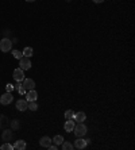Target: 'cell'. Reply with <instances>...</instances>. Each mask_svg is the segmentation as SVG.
<instances>
[{
    "label": "cell",
    "mask_w": 135,
    "mask_h": 150,
    "mask_svg": "<svg viewBox=\"0 0 135 150\" xmlns=\"http://www.w3.org/2000/svg\"><path fill=\"white\" fill-rule=\"evenodd\" d=\"M12 41H11L10 38H3L1 41H0V50L3 53H8L11 52V49H12Z\"/></svg>",
    "instance_id": "obj_1"
},
{
    "label": "cell",
    "mask_w": 135,
    "mask_h": 150,
    "mask_svg": "<svg viewBox=\"0 0 135 150\" xmlns=\"http://www.w3.org/2000/svg\"><path fill=\"white\" fill-rule=\"evenodd\" d=\"M47 149H50V150H58V146H57V145H52V143H50Z\"/></svg>",
    "instance_id": "obj_26"
},
{
    "label": "cell",
    "mask_w": 135,
    "mask_h": 150,
    "mask_svg": "<svg viewBox=\"0 0 135 150\" xmlns=\"http://www.w3.org/2000/svg\"><path fill=\"white\" fill-rule=\"evenodd\" d=\"M0 149L1 150H14V145H11L10 142H5L4 145L0 146Z\"/></svg>",
    "instance_id": "obj_19"
},
{
    "label": "cell",
    "mask_w": 135,
    "mask_h": 150,
    "mask_svg": "<svg viewBox=\"0 0 135 150\" xmlns=\"http://www.w3.org/2000/svg\"><path fill=\"white\" fill-rule=\"evenodd\" d=\"M19 127H21L19 120H12V122H11V129H12V130H18Z\"/></svg>",
    "instance_id": "obj_22"
},
{
    "label": "cell",
    "mask_w": 135,
    "mask_h": 150,
    "mask_svg": "<svg viewBox=\"0 0 135 150\" xmlns=\"http://www.w3.org/2000/svg\"><path fill=\"white\" fill-rule=\"evenodd\" d=\"M27 110L36 111V110H38V104H36V100H35V102H28V108H27Z\"/></svg>",
    "instance_id": "obj_20"
},
{
    "label": "cell",
    "mask_w": 135,
    "mask_h": 150,
    "mask_svg": "<svg viewBox=\"0 0 135 150\" xmlns=\"http://www.w3.org/2000/svg\"><path fill=\"white\" fill-rule=\"evenodd\" d=\"M74 126H76L74 119H68L66 122H65V124H64V129H65V131H68V133H72L73 129H74Z\"/></svg>",
    "instance_id": "obj_12"
},
{
    "label": "cell",
    "mask_w": 135,
    "mask_h": 150,
    "mask_svg": "<svg viewBox=\"0 0 135 150\" xmlns=\"http://www.w3.org/2000/svg\"><path fill=\"white\" fill-rule=\"evenodd\" d=\"M32 53H34V50H32V47H24V50H23V52H22V54H23V56H24V57H28V58H31Z\"/></svg>",
    "instance_id": "obj_17"
},
{
    "label": "cell",
    "mask_w": 135,
    "mask_h": 150,
    "mask_svg": "<svg viewBox=\"0 0 135 150\" xmlns=\"http://www.w3.org/2000/svg\"><path fill=\"white\" fill-rule=\"evenodd\" d=\"M104 0H93V3H96V4H100V3H103Z\"/></svg>",
    "instance_id": "obj_27"
},
{
    "label": "cell",
    "mask_w": 135,
    "mask_h": 150,
    "mask_svg": "<svg viewBox=\"0 0 135 150\" xmlns=\"http://www.w3.org/2000/svg\"><path fill=\"white\" fill-rule=\"evenodd\" d=\"M73 116H74V111L73 110H68L65 112V118L66 119H73Z\"/></svg>",
    "instance_id": "obj_23"
},
{
    "label": "cell",
    "mask_w": 135,
    "mask_h": 150,
    "mask_svg": "<svg viewBox=\"0 0 135 150\" xmlns=\"http://www.w3.org/2000/svg\"><path fill=\"white\" fill-rule=\"evenodd\" d=\"M73 119H74V122H77V123H84L85 119H87V115H85L84 111H78V112H74Z\"/></svg>",
    "instance_id": "obj_7"
},
{
    "label": "cell",
    "mask_w": 135,
    "mask_h": 150,
    "mask_svg": "<svg viewBox=\"0 0 135 150\" xmlns=\"http://www.w3.org/2000/svg\"><path fill=\"white\" fill-rule=\"evenodd\" d=\"M73 149V145L70 142H66V141H64L62 142V150H72Z\"/></svg>",
    "instance_id": "obj_21"
},
{
    "label": "cell",
    "mask_w": 135,
    "mask_h": 150,
    "mask_svg": "<svg viewBox=\"0 0 135 150\" xmlns=\"http://www.w3.org/2000/svg\"><path fill=\"white\" fill-rule=\"evenodd\" d=\"M14 88L18 91V93H19V95H26V92H27L26 89H24V87H23V84L19 83V81H16V84L14 85Z\"/></svg>",
    "instance_id": "obj_16"
},
{
    "label": "cell",
    "mask_w": 135,
    "mask_h": 150,
    "mask_svg": "<svg viewBox=\"0 0 135 150\" xmlns=\"http://www.w3.org/2000/svg\"><path fill=\"white\" fill-rule=\"evenodd\" d=\"M36 99H38V92H36L35 89H30V91H27L26 92V100L27 102H35Z\"/></svg>",
    "instance_id": "obj_10"
},
{
    "label": "cell",
    "mask_w": 135,
    "mask_h": 150,
    "mask_svg": "<svg viewBox=\"0 0 135 150\" xmlns=\"http://www.w3.org/2000/svg\"><path fill=\"white\" fill-rule=\"evenodd\" d=\"M26 141H23V139H19V141H16L15 143H14V149L16 150H24L26 149Z\"/></svg>",
    "instance_id": "obj_13"
},
{
    "label": "cell",
    "mask_w": 135,
    "mask_h": 150,
    "mask_svg": "<svg viewBox=\"0 0 135 150\" xmlns=\"http://www.w3.org/2000/svg\"><path fill=\"white\" fill-rule=\"evenodd\" d=\"M26 1H28V3H32V1H35V0H26Z\"/></svg>",
    "instance_id": "obj_29"
},
{
    "label": "cell",
    "mask_w": 135,
    "mask_h": 150,
    "mask_svg": "<svg viewBox=\"0 0 135 150\" xmlns=\"http://www.w3.org/2000/svg\"><path fill=\"white\" fill-rule=\"evenodd\" d=\"M12 77L15 78V81H19V83H22V81L24 80V70H23V69H21V68L15 69V70H14V73H12Z\"/></svg>",
    "instance_id": "obj_5"
},
{
    "label": "cell",
    "mask_w": 135,
    "mask_h": 150,
    "mask_svg": "<svg viewBox=\"0 0 135 150\" xmlns=\"http://www.w3.org/2000/svg\"><path fill=\"white\" fill-rule=\"evenodd\" d=\"M52 143V138L50 137H42L41 141H39V145L42 147H49V145Z\"/></svg>",
    "instance_id": "obj_15"
},
{
    "label": "cell",
    "mask_w": 135,
    "mask_h": 150,
    "mask_svg": "<svg viewBox=\"0 0 135 150\" xmlns=\"http://www.w3.org/2000/svg\"><path fill=\"white\" fill-rule=\"evenodd\" d=\"M22 84H23V87H24V89H26V91L35 89V81H34L32 78H26V77H24V80L22 81Z\"/></svg>",
    "instance_id": "obj_6"
},
{
    "label": "cell",
    "mask_w": 135,
    "mask_h": 150,
    "mask_svg": "<svg viewBox=\"0 0 135 150\" xmlns=\"http://www.w3.org/2000/svg\"><path fill=\"white\" fill-rule=\"evenodd\" d=\"M12 56H14L16 60H21V58L23 57V54H22L19 50H12Z\"/></svg>",
    "instance_id": "obj_24"
},
{
    "label": "cell",
    "mask_w": 135,
    "mask_h": 150,
    "mask_svg": "<svg viewBox=\"0 0 135 150\" xmlns=\"http://www.w3.org/2000/svg\"><path fill=\"white\" fill-rule=\"evenodd\" d=\"M12 102H14V96H12L11 92H5L4 95L0 96V103L3 104V106H7V104L12 103Z\"/></svg>",
    "instance_id": "obj_4"
},
{
    "label": "cell",
    "mask_w": 135,
    "mask_h": 150,
    "mask_svg": "<svg viewBox=\"0 0 135 150\" xmlns=\"http://www.w3.org/2000/svg\"><path fill=\"white\" fill-rule=\"evenodd\" d=\"M12 137H14L12 129H7V127H5L4 131H3V134H1V139L5 141V142H10V141L12 139Z\"/></svg>",
    "instance_id": "obj_8"
},
{
    "label": "cell",
    "mask_w": 135,
    "mask_h": 150,
    "mask_svg": "<svg viewBox=\"0 0 135 150\" xmlns=\"http://www.w3.org/2000/svg\"><path fill=\"white\" fill-rule=\"evenodd\" d=\"M85 142H87V145H89V143H91V142H92V141L89 139V138H87V139H85Z\"/></svg>",
    "instance_id": "obj_28"
},
{
    "label": "cell",
    "mask_w": 135,
    "mask_h": 150,
    "mask_svg": "<svg viewBox=\"0 0 135 150\" xmlns=\"http://www.w3.org/2000/svg\"><path fill=\"white\" fill-rule=\"evenodd\" d=\"M19 68L23 69V70H28V69L31 68V61H30V58L23 56V57L19 60Z\"/></svg>",
    "instance_id": "obj_3"
},
{
    "label": "cell",
    "mask_w": 135,
    "mask_h": 150,
    "mask_svg": "<svg viewBox=\"0 0 135 150\" xmlns=\"http://www.w3.org/2000/svg\"><path fill=\"white\" fill-rule=\"evenodd\" d=\"M66 1H72V0H66Z\"/></svg>",
    "instance_id": "obj_30"
},
{
    "label": "cell",
    "mask_w": 135,
    "mask_h": 150,
    "mask_svg": "<svg viewBox=\"0 0 135 150\" xmlns=\"http://www.w3.org/2000/svg\"><path fill=\"white\" fill-rule=\"evenodd\" d=\"M87 142H85V139H83V137H77V139L74 141V147L76 149H85L87 147Z\"/></svg>",
    "instance_id": "obj_11"
},
{
    "label": "cell",
    "mask_w": 135,
    "mask_h": 150,
    "mask_svg": "<svg viewBox=\"0 0 135 150\" xmlns=\"http://www.w3.org/2000/svg\"><path fill=\"white\" fill-rule=\"evenodd\" d=\"M8 126V118L5 115L0 114V130H4Z\"/></svg>",
    "instance_id": "obj_14"
},
{
    "label": "cell",
    "mask_w": 135,
    "mask_h": 150,
    "mask_svg": "<svg viewBox=\"0 0 135 150\" xmlns=\"http://www.w3.org/2000/svg\"><path fill=\"white\" fill-rule=\"evenodd\" d=\"M5 89H7V92H12L14 85H12V84H7V85H5Z\"/></svg>",
    "instance_id": "obj_25"
},
{
    "label": "cell",
    "mask_w": 135,
    "mask_h": 150,
    "mask_svg": "<svg viewBox=\"0 0 135 150\" xmlns=\"http://www.w3.org/2000/svg\"><path fill=\"white\" fill-rule=\"evenodd\" d=\"M64 137L62 135H56V137H54V138H53V142H54V143H56V145L57 146H60V145H62V142H64Z\"/></svg>",
    "instance_id": "obj_18"
},
{
    "label": "cell",
    "mask_w": 135,
    "mask_h": 150,
    "mask_svg": "<svg viewBox=\"0 0 135 150\" xmlns=\"http://www.w3.org/2000/svg\"><path fill=\"white\" fill-rule=\"evenodd\" d=\"M16 108H18V111H26V110L28 108V102H27L26 99L18 100V102H16Z\"/></svg>",
    "instance_id": "obj_9"
},
{
    "label": "cell",
    "mask_w": 135,
    "mask_h": 150,
    "mask_svg": "<svg viewBox=\"0 0 135 150\" xmlns=\"http://www.w3.org/2000/svg\"><path fill=\"white\" fill-rule=\"evenodd\" d=\"M87 126L84 123H78L74 126V129H73V131H74V135L76 137H84V135L87 134Z\"/></svg>",
    "instance_id": "obj_2"
}]
</instances>
